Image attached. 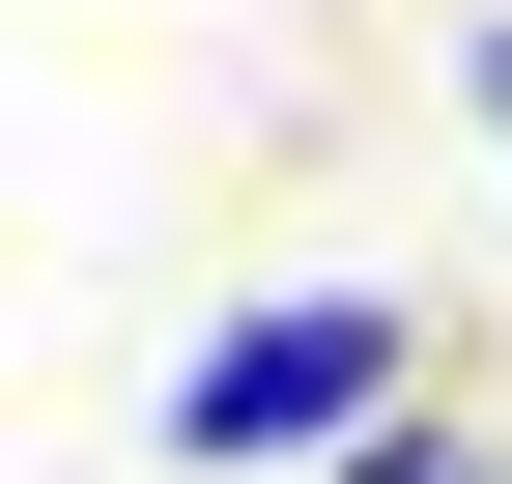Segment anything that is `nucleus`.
<instances>
[{
    "label": "nucleus",
    "instance_id": "nucleus-1",
    "mask_svg": "<svg viewBox=\"0 0 512 484\" xmlns=\"http://www.w3.org/2000/svg\"><path fill=\"white\" fill-rule=\"evenodd\" d=\"M370 428H399V314L370 285H285V314H228L171 371V456H370Z\"/></svg>",
    "mask_w": 512,
    "mask_h": 484
},
{
    "label": "nucleus",
    "instance_id": "nucleus-2",
    "mask_svg": "<svg viewBox=\"0 0 512 484\" xmlns=\"http://www.w3.org/2000/svg\"><path fill=\"white\" fill-rule=\"evenodd\" d=\"M342 484H512V456H484V428H427V399H399V428H370Z\"/></svg>",
    "mask_w": 512,
    "mask_h": 484
}]
</instances>
